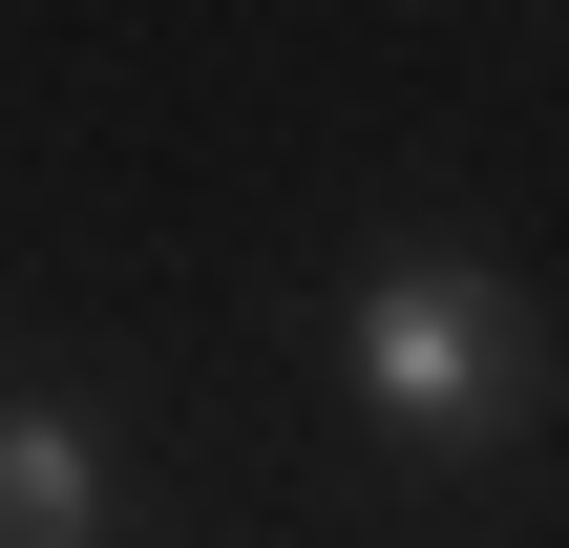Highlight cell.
I'll return each instance as SVG.
<instances>
[{
  "label": "cell",
  "instance_id": "cell-1",
  "mask_svg": "<svg viewBox=\"0 0 569 548\" xmlns=\"http://www.w3.org/2000/svg\"><path fill=\"white\" fill-rule=\"evenodd\" d=\"M338 380H359L401 444H507V422L549 401V317H528L507 253H380V275L338 296Z\"/></svg>",
  "mask_w": 569,
  "mask_h": 548
},
{
  "label": "cell",
  "instance_id": "cell-2",
  "mask_svg": "<svg viewBox=\"0 0 569 548\" xmlns=\"http://www.w3.org/2000/svg\"><path fill=\"white\" fill-rule=\"evenodd\" d=\"M0 548H106V444L63 401H0Z\"/></svg>",
  "mask_w": 569,
  "mask_h": 548
}]
</instances>
